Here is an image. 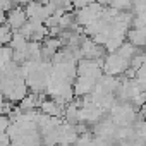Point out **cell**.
<instances>
[{
  "label": "cell",
  "mask_w": 146,
  "mask_h": 146,
  "mask_svg": "<svg viewBox=\"0 0 146 146\" xmlns=\"http://www.w3.org/2000/svg\"><path fill=\"white\" fill-rule=\"evenodd\" d=\"M26 17H28V14H26L24 9H19V7L11 9L9 11V17H7V24L11 28H14V29H21L26 24Z\"/></svg>",
  "instance_id": "6da1fadb"
},
{
  "label": "cell",
  "mask_w": 146,
  "mask_h": 146,
  "mask_svg": "<svg viewBox=\"0 0 146 146\" xmlns=\"http://www.w3.org/2000/svg\"><path fill=\"white\" fill-rule=\"evenodd\" d=\"M129 40L136 46L146 45V29L144 28H134L132 31H129Z\"/></svg>",
  "instance_id": "7a4b0ae2"
},
{
  "label": "cell",
  "mask_w": 146,
  "mask_h": 146,
  "mask_svg": "<svg viewBox=\"0 0 146 146\" xmlns=\"http://www.w3.org/2000/svg\"><path fill=\"white\" fill-rule=\"evenodd\" d=\"M41 110L46 113V115H58L60 113V108L57 105V102L50 100V102H41Z\"/></svg>",
  "instance_id": "3957f363"
},
{
  "label": "cell",
  "mask_w": 146,
  "mask_h": 146,
  "mask_svg": "<svg viewBox=\"0 0 146 146\" xmlns=\"http://www.w3.org/2000/svg\"><path fill=\"white\" fill-rule=\"evenodd\" d=\"M91 2H95V0H72V5L78 7V9H83V7L90 5Z\"/></svg>",
  "instance_id": "277c9868"
},
{
  "label": "cell",
  "mask_w": 146,
  "mask_h": 146,
  "mask_svg": "<svg viewBox=\"0 0 146 146\" xmlns=\"http://www.w3.org/2000/svg\"><path fill=\"white\" fill-rule=\"evenodd\" d=\"M143 113H144V117H146V103L143 105Z\"/></svg>",
  "instance_id": "5b68a950"
}]
</instances>
